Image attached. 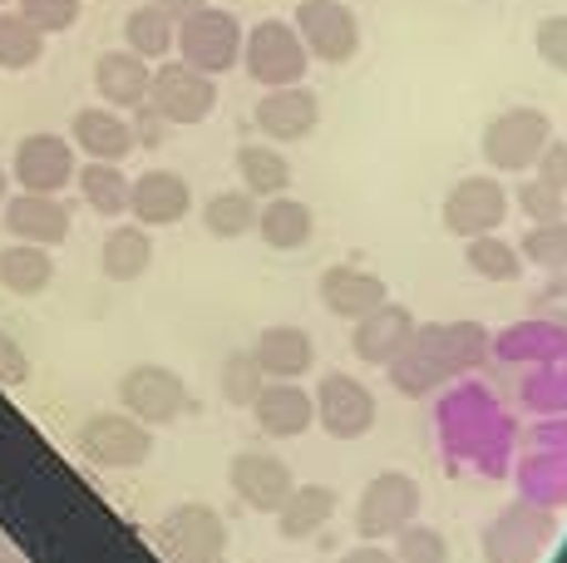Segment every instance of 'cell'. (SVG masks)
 <instances>
[{
  "label": "cell",
  "instance_id": "15",
  "mask_svg": "<svg viewBox=\"0 0 567 563\" xmlns=\"http://www.w3.org/2000/svg\"><path fill=\"white\" fill-rule=\"evenodd\" d=\"M227 484H233V494L247 509L277 514V509L287 504V494L297 490V474H291V464L271 450H237L233 464H227Z\"/></svg>",
  "mask_w": 567,
  "mask_h": 563
},
{
  "label": "cell",
  "instance_id": "17",
  "mask_svg": "<svg viewBox=\"0 0 567 563\" xmlns=\"http://www.w3.org/2000/svg\"><path fill=\"white\" fill-rule=\"evenodd\" d=\"M193 213V188L183 173L173 168H148L128 178V218L138 227H173Z\"/></svg>",
  "mask_w": 567,
  "mask_h": 563
},
{
  "label": "cell",
  "instance_id": "11",
  "mask_svg": "<svg viewBox=\"0 0 567 563\" xmlns=\"http://www.w3.org/2000/svg\"><path fill=\"white\" fill-rule=\"evenodd\" d=\"M158 549L173 563H203L227 554V519L217 514L213 504L188 500V504H173L168 514L158 519Z\"/></svg>",
  "mask_w": 567,
  "mask_h": 563
},
{
  "label": "cell",
  "instance_id": "38",
  "mask_svg": "<svg viewBox=\"0 0 567 563\" xmlns=\"http://www.w3.org/2000/svg\"><path fill=\"white\" fill-rule=\"evenodd\" d=\"M16 10L50 40V35H64V30L80 25L84 0H16Z\"/></svg>",
  "mask_w": 567,
  "mask_h": 563
},
{
  "label": "cell",
  "instance_id": "13",
  "mask_svg": "<svg viewBox=\"0 0 567 563\" xmlns=\"http://www.w3.org/2000/svg\"><path fill=\"white\" fill-rule=\"evenodd\" d=\"M311 400H316V426L331 440H361L375 430V416H380L375 396H370V386L355 381V376H346V371L321 376Z\"/></svg>",
  "mask_w": 567,
  "mask_h": 563
},
{
  "label": "cell",
  "instance_id": "46",
  "mask_svg": "<svg viewBox=\"0 0 567 563\" xmlns=\"http://www.w3.org/2000/svg\"><path fill=\"white\" fill-rule=\"evenodd\" d=\"M154 6L173 20V25H178V20H188V16H193V10H203L207 0H154Z\"/></svg>",
  "mask_w": 567,
  "mask_h": 563
},
{
  "label": "cell",
  "instance_id": "2",
  "mask_svg": "<svg viewBox=\"0 0 567 563\" xmlns=\"http://www.w3.org/2000/svg\"><path fill=\"white\" fill-rule=\"evenodd\" d=\"M173 55L193 70L223 80L227 70H237L243 60V20L223 6H203L188 20H178V35H173Z\"/></svg>",
  "mask_w": 567,
  "mask_h": 563
},
{
  "label": "cell",
  "instance_id": "16",
  "mask_svg": "<svg viewBox=\"0 0 567 563\" xmlns=\"http://www.w3.org/2000/svg\"><path fill=\"white\" fill-rule=\"evenodd\" d=\"M252 119H257L261 139H271V144H301L321 124V100H316V90L307 80L281 84V90H261Z\"/></svg>",
  "mask_w": 567,
  "mask_h": 563
},
{
  "label": "cell",
  "instance_id": "27",
  "mask_svg": "<svg viewBox=\"0 0 567 563\" xmlns=\"http://www.w3.org/2000/svg\"><path fill=\"white\" fill-rule=\"evenodd\" d=\"M154 267V237L138 223H118L109 227V237L100 243V273L109 282H138Z\"/></svg>",
  "mask_w": 567,
  "mask_h": 563
},
{
  "label": "cell",
  "instance_id": "29",
  "mask_svg": "<svg viewBox=\"0 0 567 563\" xmlns=\"http://www.w3.org/2000/svg\"><path fill=\"white\" fill-rule=\"evenodd\" d=\"M237 178L252 198H277V193L291 188V164L281 154V144H243L237 149Z\"/></svg>",
  "mask_w": 567,
  "mask_h": 563
},
{
  "label": "cell",
  "instance_id": "41",
  "mask_svg": "<svg viewBox=\"0 0 567 563\" xmlns=\"http://www.w3.org/2000/svg\"><path fill=\"white\" fill-rule=\"evenodd\" d=\"M528 317H538V321H553L558 331H567V273H558L548 282V287L538 291V297L528 301Z\"/></svg>",
  "mask_w": 567,
  "mask_h": 563
},
{
  "label": "cell",
  "instance_id": "45",
  "mask_svg": "<svg viewBox=\"0 0 567 563\" xmlns=\"http://www.w3.org/2000/svg\"><path fill=\"white\" fill-rule=\"evenodd\" d=\"M341 563H395V554H390L385 544H370V539H361L355 549H346Z\"/></svg>",
  "mask_w": 567,
  "mask_h": 563
},
{
  "label": "cell",
  "instance_id": "44",
  "mask_svg": "<svg viewBox=\"0 0 567 563\" xmlns=\"http://www.w3.org/2000/svg\"><path fill=\"white\" fill-rule=\"evenodd\" d=\"M128 114H134V119H128V129H134V144L158 149L163 144V129H168V124H163V119L148 110V104H138V110H128Z\"/></svg>",
  "mask_w": 567,
  "mask_h": 563
},
{
  "label": "cell",
  "instance_id": "34",
  "mask_svg": "<svg viewBox=\"0 0 567 563\" xmlns=\"http://www.w3.org/2000/svg\"><path fill=\"white\" fill-rule=\"evenodd\" d=\"M40 60H45V35L20 10H0V70L20 74V70H35Z\"/></svg>",
  "mask_w": 567,
  "mask_h": 563
},
{
  "label": "cell",
  "instance_id": "50",
  "mask_svg": "<svg viewBox=\"0 0 567 563\" xmlns=\"http://www.w3.org/2000/svg\"><path fill=\"white\" fill-rule=\"evenodd\" d=\"M0 6H16V0H0Z\"/></svg>",
  "mask_w": 567,
  "mask_h": 563
},
{
  "label": "cell",
  "instance_id": "3",
  "mask_svg": "<svg viewBox=\"0 0 567 563\" xmlns=\"http://www.w3.org/2000/svg\"><path fill=\"white\" fill-rule=\"evenodd\" d=\"M243 64L261 90H281V84H301L311 70V55L301 45L291 20H257L252 30H243Z\"/></svg>",
  "mask_w": 567,
  "mask_h": 563
},
{
  "label": "cell",
  "instance_id": "28",
  "mask_svg": "<svg viewBox=\"0 0 567 563\" xmlns=\"http://www.w3.org/2000/svg\"><path fill=\"white\" fill-rule=\"evenodd\" d=\"M50 282H54L50 247H35V243L0 247V287H6L10 297H40V291H50Z\"/></svg>",
  "mask_w": 567,
  "mask_h": 563
},
{
  "label": "cell",
  "instance_id": "32",
  "mask_svg": "<svg viewBox=\"0 0 567 563\" xmlns=\"http://www.w3.org/2000/svg\"><path fill=\"white\" fill-rule=\"evenodd\" d=\"M257 213H261V198H252L247 188H227V193H213L203 203V227L223 243H237L257 227Z\"/></svg>",
  "mask_w": 567,
  "mask_h": 563
},
{
  "label": "cell",
  "instance_id": "22",
  "mask_svg": "<svg viewBox=\"0 0 567 563\" xmlns=\"http://www.w3.org/2000/svg\"><path fill=\"white\" fill-rule=\"evenodd\" d=\"M252 361L261 366L267 381H301L316 366V341L307 327H291V321H277V327H261L257 341L247 346Z\"/></svg>",
  "mask_w": 567,
  "mask_h": 563
},
{
  "label": "cell",
  "instance_id": "7",
  "mask_svg": "<svg viewBox=\"0 0 567 563\" xmlns=\"http://www.w3.org/2000/svg\"><path fill=\"white\" fill-rule=\"evenodd\" d=\"M144 104L163 119V124L193 129L217 110V80L203 70H193V64H183V60H163V64H154V80H148Z\"/></svg>",
  "mask_w": 567,
  "mask_h": 563
},
{
  "label": "cell",
  "instance_id": "18",
  "mask_svg": "<svg viewBox=\"0 0 567 563\" xmlns=\"http://www.w3.org/2000/svg\"><path fill=\"white\" fill-rule=\"evenodd\" d=\"M414 311L405 301H380L375 311H365L361 321H351V351L365 366H390L400 351L414 341Z\"/></svg>",
  "mask_w": 567,
  "mask_h": 563
},
{
  "label": "cell",
  "instance_id": "36",
  "mask_svg": "<svg viewBox=\"0 0 567 563\" xmlns=\"http://www.w3.org/2000/svg\"><path fill=\"white\" fill-rule=\"evenodd\" d=\"M217 386H223V400L237 410H252V400L261 396V386H267V376H261V366L252 361V351H233L223 361V371H217Z\"/></svg>",
  "mask_w": 567,
  "mask_h": 563
},
{
  "label": "cell",
  "instance_id": "35",
  "mask_svg": "<svg viewBox=\"0 0 567 563\" xmlns=\"http://www.w3.org/2000/svg\"><path fill=\"white\" fill-rule=\"evenodd\" d=\"M518 257L528 267H543L548 277L567 273V218L558 223H533L518 243Z\"/></svg>",
  "mask_w": 567,
  "mask_h": 563
},
{
  "label": "cell",
  "instance_id": "5",
  "mask_svg": "<svg viewBox=\"0 0 567 563\" xmlns=\"http://www.w3.org/2000/svg\"><path fill=\"white\" fill-rule=\"evenodd\" d=\"M548 139H553V119L543 110H528V104H514V110L494 114L484 124L478 154L494 173H533Z\"/></svg>",
  "mask_w": 567,
  "mask_h": 563
},
{
  "label": "cell",
  "instance_id": "10",
  "mask_svg": "<svg viewBox=\"0 0 567 563\" xmlns=\"http://www.w3.org/2000/svg\"><path fill=\"white\" fill-rule=\"evenodd\" d=\"M508 188L504 178H494V173H468V178H460L450 193H444V233L454 237H484V233H498L508 218Z\"/></svg>",
  "mask_w": 567,
  "mask_h": 563
},
{
  "label": "cell",
  "instance_id": "19",
  "mask_svg": "<svg viewBox=\"0 0 567 563\" xmlns=\"http://www.w3.org/2000/svg\"><path fill=\"white\" fill-rule=\"evenodd\" d=\"M0 223H6L10 243H35L50 253L70 237V208L54 193H16L0 203Z\"/></svg>",
  "mask_w": 567,
  "mask_h": 563
},
{
  "label": "cell",
  "instance_id": "43",
  "mask_svg": "<svg viewBox=\"0 0 567 563\" xmlns=\"http://www.w3.org/2000/svg\"><path fill=\"white\" fill-rule=\"evenodd\" d=\"M533 173H538L543 183H553V188H563V193H567V139L553 134V139H548V149L538 154V164H533Z\"/></svg>",
  "mask_w": 567,
  "mask_h": 563
},
{
  "label": "cell",
  "instance_id": "48",
  "mask_svg": "<svg viewBox=\"0 0 567 563\" xmlns=\"http://www.w3.org/2000/svg\"><path fill=\"white\" fill-rule=\"evenodd\" d=\"M6 198H10V168L0 164V203H6Z\"/></svg>",
  "mask_w": 567,
  "mask_h": 563
},
{
  "label": "cell",
  "instance_id": "31",
  "mask_svg": "<svg viewBox=\"0 0 567 563\" xmlns=\"http://www.w3.org/2000/svg\"><path fill=\"white\" fill-rule=\"evenodd\" d=\"M173 35H178V25L163 16L154 0H144V6H134L124 16V50H134V55L148 64L173 55Z\"/></svg>",
  "mask_w": 567,
  "mask_h": 563
},
{
  "label": "cell",
  "instance_id": "6",
  "mask_svg": "<svg viewBox=\"0 0 567 563\" xmlns=\"http://www.w3.org/2000/svg\"><path fill=\"white\" fill-rule=\"evenodd\" d=\"M420 480L405 470H385L375 474V480L361 490V500H355V534L370 539V544H385V539H395L405 524L420 519Z\"/></svg>",
  "mask_w": 567,
  "mask_h": 563
},
{
  "label": "cell",
  "instance_id": "9",
  "mask_svg": "<svg viewBox=\"0 0 567 563\" xmlns=\"http://www.w3.org/2000/svg\"><path fill=\"white\" fill-rule=\"evenodd\" d=\"M291 25H297L311 64H351L361 50V20L346 0H301Z\"/></svg>",
  "mask_w": 567,
  "mask_h": 563
},
{
  "label": "cell",
  "instance_id": "23",
  "mask_svg": "<svg viewBox=\"0 0 567 563\" xmlns=\"http://www.w3.org/2000/svg\"><path fill=\"white\" fill-rule=\"evenodd\" d=\"M70 144H74V154L94 158V164H124L138 149L128 119L118 110H109V104H90V110H80L70 119Z\"/></svg>",
  "mask_w": 567,
  "mask_h": 563
},
{
  "label": "cell",
  "instance_id": "39",
  "mask_svg": "<svg viewBox=\"0 0 567 563\" xmlns=\"http://www.w3.org/2000/svg\"><path fill=\"white\" fill-rule=\"evenodd\" d=\"M514 203L523 208V218H533V223H558V218H567V193L553 188V183H543L538 173L518 183Z\"/></svg>",
  "mask_w": 567,
  "mask_h": 563
},
{
  "label": "cell",
  "instance_id": "1",
  "mask_svg": "<svg viewBox=\"0 0 567 563\" xmlns=\"http://www.w3.org/2000/svg\"><path fill=\"white\" fill-rule=\"evenodd\" d=\"M488 346L494 341H488L484 321H424V327H414V341L385 366L390 386L405 400L434 396L454 376L478 371L488 361Z\"/></svg>",
  "mask_w": 567,
  "mask_h": 563
},
{
  "label": "cell",
  "instance_id": "42",
  "mask_svg": "<svg viewBox=\"0 0 567 563\" xmlns=\"http://www.w3.org/2000/svg\"><path fill=\"white\" fill-rule=\"evenodd\" d=\"M30 381V356L10 331H0V386H25Z\"/></svg>",
  "mask_w": 567,
  "mask_h": 563
},
{
  "label": "cell",
  "instance_id": "37",
  "mask_svg": "<svg viewBox=\"0 0 567 563\" xmlns=\"http://www.w3.org/2000/svg\"><path fill=\"white\" fill-rule=\"evenodd\" d=\"M390 554H395V563H450V544H444L440 529L414 519V524H405L395 534V549H390Z\"/></svg>",
  "mask_w": 567,
  "mask_h": 563
},
{
  "label": "cell",
  "instance_id": "40",
  "mask_svg": "<svg viewBox=\"0 0 567 563\" xmlns=\"http://www.w3.org/2000/svg\"><path fill=\"white\" fill-rule=\"evenodd\" d=\"M533 50H538V60L548 64L553 74L567 80V16L538 20V30H533Z\"/></svg>",
  "mask_w": 567,
  "mask_h": 563
},
{
  "label": "cell",
  "instance_id": "49",
  "mask_svg": "<svg viewBox=\"0 0 567 563\" xmlns=\"http://www.w3.org/2000/svg\"><path fill=\"white\" fill-rule=\"evenodd\" d=\"M203 563H233V559H227V554H217V559H203Z\"/></svg>",
  "mask_w": 567,
  "mask_h": 563
},
{
  "label": "cell",
  "instance_id": "33",
  "mask_svg": "<svg viewBox=\"0 0 567 563\" xmlns=\"http://www.w3.org/2000/svg\"><path fill=\"white\" fill-rule=\"evenodd\" d=\"M464 263L474 277L484 282H518L523 277V257H518V243H508V237L498 233H484V237H468L464 243Z\"/></svg>",
  "mask_w": 567,
  "mask_h": 563
},
{
  "label": "cell",
  "instance_id": "24",
  "mask_svg": "<svg viewBox=\"0 0 567 563\" xmlns=\"http://www.w3.org/2000/svg\"><path fill=\"white\" fill-rule=\"evenodd\" d=\"M148 80H154V64L138 60L134 50H104L94 60V94L118 114L138 110L148 100Z\"/></svg>",
  "mask_w": 567,
  "mask_h": 563
},
{
  "label": "cell",
  "instance_id": "12",
  "mask_svg": "<svg viewBox=\"0 0 567 563\" xmlns=\"http://www.w3.org/2000/svg\"><path fill=\"white\" fill-rule=\"evenodd\" d=\"M74 168H80V154L64 134H25L10 154V183L20 193H54L60 198L74 183Z\"/></svg>",
  "mask_w": 567,
  "mask_h": 563
},
{
  "label": "cell",
  "instance_id": "14",
  "mask_svg": "<svg viewBox=\"0 0 567 563\" xmlns=\"http://www.w3.org/2000/svg\"><path fill=\"white\" fill-rule=\"evenodd\" d=\"M558 534V519L538 504H514L484 529V559L488 563H538L543 549Z\"/></svg>",
  "mask_w": 567,
  "mask_h": 563
},
{
  "label": "cell",
  "instance_id": "26",
  "mask_svg": "<svg viewBox=\"0 0 567 563\" xmlns=\"http://www.w3.org/2000/svg\"><path fill=\"white\" fill-rule=\"evenodd\" d=\"M336 509H341V500H336L331 484H297V490L287 494V504L277 509V529H281V539L301 544V539H316L331 524Z\"/></svg>",
  "mask_w": 567,
  "mask_h": 563
},
{
  "label": "cell",
  "instance_id": "25",
  "mask_svg": "<svg viewBox=\"0 0 567 563\" xmlns=\"http://www.w3.org/2000/svg\"><path fill=\"white\" fill-rule=\"evenodd\" d=\"M252 233H261V243H267L271 253H301V247L311 243V233H316V213L301 198L277 193V198L261 203Z\"/></svg>",
  "mask_w": 567,
  "mask_h": 563
},
{
  "label": "cell",
  "instance_id": "20",
  "mask_svg": "<svg viewBox=\"0 0 567 563\" xmlns=\"http://www.w3.org/2000/svg\"><path fill=\"white\" fill-rule=\"evenodd\" d=\"M252 420L267 440H297L316 426V400L301 381H267L252 400Z\"/></svg>",
  "mask_w": 567,
  "mask_h": 563
},
{
  "label": "cell",
  "instance_id": "47",
  "mask_svg": "<svg viewBox=\"0 0 567 563\" xmlns=\"http://www.w3.org/2000/svg\"><path fill=\"white\" fill-rule=\"evenodd\" d=\"M0 563H25V559H20V549H16V544H10V539H6V534H0Z\"/></svg>",
  "mask_w": 567,
  "mask_h": 563
},
{
  "label": "cell",
  "instance_id": "4",
  "mask_svg": "<svg viewBox=\"0 0 567 563\" xmlns=\"http://www.w3.org/2000/svg\"><path fill=\"white\" fill-rule=\"evenodd\" d=\"M118 406L138 420V426L158 430V426H173L193 410V391L173 366L163 361H138L118 376Z\"/></svg>",
  "mask_w": 567,
  "mask_h": 563
},
{
  "label": "cell",
  "instance_id": "8",
  "mask_svg": "<svg viewBox=\"0 0 567 563\" xmlns=\"http://www.w3.org/2000/svg\"><path fill=\"white\" fill-rule=\"evenodd\" d=\"M74 446L100 470H138L154 454V430L138 426L128 410H100V416H90L80 426Z\"/></svg>",
  "mask_w": 567,
  "mask_h": 563
},
{
  "label": "cell",
  "instance_id": "21",
  "mask_svg": "<svg viewBox=\"0 0 567 563\" xmlns=\"http://www.w3.org/2000/svg\"><path fill=\"white\" fill-rule=\"evenodd\" d=\"M316 297H321V307L331 311V317L361 321L365 311H375L380 301H390V287L375 273H365V267L336 263V267H326V273L316 277Z\"/></svg>",
  "mask_w": 567,
  "mask_h": 563
},
{
  "label": "cell",
  "instance_id": "30",
  "mask_svg": "<svg viewBox=\"0 0 567 563\" xmlns=\"http://www.w3.org/2000/svg\"><path fill=\"white\" fill-rule=\"evenodd\" d=\"M74 183H80V198L90 203L100 218H128V173L118 164H94L84 158L74 168Z\"/></svg>",
  "mask_w": 567,
  "mask_h": 563
}]
</instances>
